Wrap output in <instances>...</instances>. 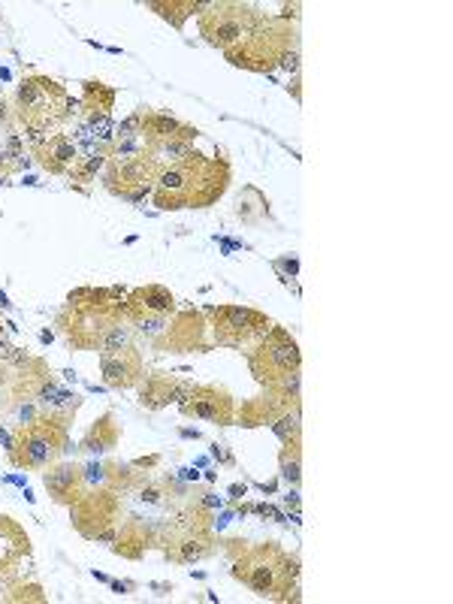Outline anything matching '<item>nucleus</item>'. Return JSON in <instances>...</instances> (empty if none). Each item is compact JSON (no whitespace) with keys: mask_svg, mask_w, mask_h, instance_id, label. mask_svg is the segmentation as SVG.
<instances>
[{"mask_svg":"<svg viewBox=\"0 0 453 604\" xmlns=\"http://www.w3.org/2000/svg\"><path fill=\"white\" fill-rule=\"evenodd\" d=\"M233 170L227 158H206L200 151H188V155L176 164H164L151 203L164 212L179 209H209L215 206L227 188H230Z\"/></svg>","mask_w":453,"mask_h":604,"instance_id":"1","label":"nucleus"},{"mask_svg":"<svg viewBox=\"0 0 453 604\" xmlns=\"http://www.w3.org/2000/svg\"><path fill=\"white\" fill-rule=\"evenodd\" d=\"M13 112H16V124L25 130V142L31 148H40L58 127L82 118V103L70 97L58 79L31 73L16 88Z\"/></svg>","mask_w":453,"mask_h":604,"instance_id":"2","label":"nucleus"},{"mask_svg":"<svg viewBox=\"0 0 453 604\" xmlns=\"http://www.w3.org/2000/svg\"><path fill=\"white\" fill-rule=\"evenodd\" d=\"M121 287H76L67 293V306L58 315V330L73 351H97L103 336L127 321Z\"/></svg>","mask_w":453,"mask_h":604,"instance_id":"3","label":"nucleus"},{"mask_svg":"<svg viewBox=\"0 0 453 604\" xmlns=\"http://www.w3.org/2000/svg\"><path fill=\"white\" fill-rule=\"evenodd\" d=\"M230 574L260 598H272V601L299 598V559L296 553H287L275 541L245 544L233 556Z\"/></svg>","mask_w":453,"mask_h":604,"instance_id":"4","label":"nucleus"},{"mask_svg":"<svg viewBox=\"0 0 453 604\" xmlns=\"http://www.w3.org/2000/svg\"><path fill=\"white\" fill-rule=\"evenodd\" d=\"M67 420L40 414L28 426H16L13 444L7 447V457L22 472H43L52 463H58L70 450V432Z\"/></svg>","mask_w":453,"mask_h":604,"instance_id":"5","label":"nucleus"},{"mask_svg":"<svg viewBox=\"0 0 453 604\" xmlns=\"http://www.w3.org/2000/svg\"><path fill=\"white\" fill-rule=\"evenodd\" d=\"M290 49H299L296 46V25L284 22L278 16L275 19L266 16L260 22V28L242 46L227 52V61L233 67H242V70H251V73H272V70H278L281 58Z\"/></svg>","mask_w":453,"mask_h":604,"instance_id":"6","label":"nucleus"},{"mask_svg":"<svg viewBox=\"0 0 453 604\" xmlns=\"http://www.w3.org/2000/svg\"><path fill=\"white\" fill-rule=\"evenodd\" d=\"M266 19V13H260L251 4H233V0H221V4H209L200 13V37L221 49L224 55L233 52L236 46H242Z\"/></svg>","mask_w":453,"mask_h":604,"instance_id":"7","label":"nucleus"},{"mask_svg":"<svg viewBox=\"0 0 453 604\" xmlns=\"http://www.w3.org/2000/svg\"><path fill=\"white\" fill-rule=\"evenodd\" d=\"M212 324V345L230 348V351H254L269 330L275 327L263 312L251 306H212L203 312Z\"/></svg>","mask_w":453,"mask_h":604,"instance_id":"8","label":"nucleus"},{"mask_svg":"<svg viewBox=\"0 0 453 604\" xmlns=\"http://www.w3.org/2000/svg\"><path fill=\"white\" fill-rule=\"evenodd\" d=\"M164 164L142 151L139 158H109L103 167V188L112 197H121L127 203H142L145 197L155 194V182L161 176Z\"/></svg>","mask_w":453,"mask_h":604,"instance_id":"9","label":"nucleus"},{"mask_svg":"<svg viewBox=\"0 0 453 604\" xmlns=\"http://www.w3.org/2000/svg\"><path fill=\"white\" fill-rule=\"evenodd\" d=\"M245 357H248V369H251V375H254V381L260 387H272L281 378H287V375L302 369L299 345L284 327H272L269 336L254 351H248Z\"/></svg>","mask_w":453,"mask_h":604,"instance_id":"10","label":"nucleus"},{"mask_svg":"<svg viewBox=\"0 0 453 604\" xmlns=\"http://www.w3.org/2000/svg\"><path fill=\"white\" fill-rule=\"evenodd\" d=\"M121 511H124L121 493L109 487H88L82 499L70 505V523L85 541H94L100 532L121 523Z\"/></svg>","mask_w":453,"mask_h":604,"instance_id":"11","label":"nucleus"},{"mask_svg":"<svg viewBox=\"0 0 453 604\" xmlns=\"http://www.w3.org/2000/svg\"><path fill=\"white\" fill-rule=\"evenodd\" d=\"M155 345L161 351H170V354H206L212 348L206 315L197 309H185V312L170 315L167 330L155 339Z\"/></svg>","mask_w":453,"mask_h":604,"instance_id":"12","label":"nucleus"},{"mask_svg":"<svg viewBox=\"0 0 453 604\" xmlns=\"http://www.w3.org/2000/svg\"><path fill=\"white\" fill-rule=\"evenodd\" d=\"M179 411L194 420H206L215 426L236 423V399L221 384H194V390L179 402Z\"/></svg>","mask_w":453,"mask_h":604,"instance_id":"13","label":"nucleus"},{"mask_svg":"<svg viewBox=\"0 0 453 604\" xmlns=\"http://www.w3.org/2000/svg\"><path fill=\"white\" fill-rule=\"evenodd\" d=\"M194 390V381L179 378L173 372H151L139 381V405L145 411H164L170 405H179Z\"/></svg>","mask_w":453,"mask_h":604,"instance_id":"14","label":"nucleus"},{"mask_svg":"<svg viewBox=\"0 0 453 604\" xmlns=\"http://www.w3.org/2000/svg\"><path fill=\"white\" fill-rule=\"evenodd\" d=\"M284 411H302V399H290L275 387H263L260 396L242 402V408H236V423H242L245 429L254 426H272Z\"/></svg>","mask_w":453,"mask_h":604,"instance_id":"15","label":"nucleus"},{"mask_svg":"<svg viewBox=\"0 0 453 604\" xmlns=\"http://www.w3.org/2000/svg\"><path fill=\"white\" fill-rule=\"evenodd\" d=\"M28 556H31V538L25 526H19L7 514H0V583L10 586L25 568Z\"/></svg>","mask_w":453,"mask_h":604,"instance_id":"16","label":"nucleus"},{"mask_svg":"<svg viewBox=\"0 0 453 604\" xmlns=\"http://www.w3.org/2000/svg\"><path fill=\"white\" fill-rule=\"evenodd\" d=\"M100 375H103V384L109 390H130L145 375L142 354L133 345L112 351V354H100Z\"/></svg>","mask_w":453,"mask_h":604,"instance_id":"17","label":"nucleus"},{"mask_svg":"<svg viewBox=\"0 0 453 604\" xmlns=\"http://www.w3.org/2000/svg\"><path fill=\"white\" fill-rule=\"evenodd\" d=\"M28 155L34 158L37 167H43L49 176H70V170L76 167L79 145L67 136V133H52L40 148H31Z\"/></svg>","mask_w":453,"mask_h":604,"instance_id":"18","label":"nucleus"},{"mask_svg":"<svg viewBox=\"0 0 453 604\" xmlns=\"http://www.w3.org/2000/svg\"><path fill=\"white\" fill-rule=\"evenodd\" d=\"M176 312H179L176 296L161 284H145V287H136L124 296V318H136V315L170 318Z\"/></svg>","mask_w":453,"mask_h":604,"instance_id":"19","label":"nucleus"},{"mask_svg":"<svg viewBox=\"0 0 453 604\" xmlns=\"http://www.w3.org/2000/svg\"><path fill=\"white\" fill-rule=\"evenodd\" d=\"M43 487H46L49 499L64 508L79 502L82 493L88 490V484L82 478V466H76V463H52L43 472Z\"/></svg>","mask_w":453,"mask_h":604,"instance_id":"20","label":"nucleus"},{"mask_svg":"<svg viewBox=\"0 0 453 604\" xmlns=\"http://www.w3.org/2000/svg\"><path fill=\"white\" fill-rule=\"evenodd\" d=\"M151 547H158V526H151L139 517H130L118 523V535L112 544V553L130 562H139Z\"/></svg>","mask_w":453,"mask_h":604,"instance_id":"21","label":"nucleus"},{"mask_svg":"<svg viewBox=\"0 0 453 604\" xmlns=\"http://www.w3.org/2000/svg\"><path fill=\"white\" fill-rule=\"evenodd\" d=\"M118 441H121V423H118L115 411H106V414L97 417V420L91 423V429L82 435L79 450H85V453H97V457H100V453L115 450Z\"/></svg>","mask_w":453,"mask_h":604,"instance_id":"22","label":"nucleus"},{"mask_svg":"<svg viewBox=\"0 0 453 604\" xmlns=\"http://www.w3.org/2000/svg\"><path fill=\"white\" fill-rule=\"evenodd\" d=\"M179 130H182V121L176 115L142 106V142H145V148L161 145L167 139H176Z\"/></svg>","mask_w":453,"mask_h":604,"instance_id":"23","label":"nucleus"},{"mask_svg":"<svg viewBox=\"0 0 453 604\" xmlns=\"http://www.w3.org/2000/svg\"><path fill=\"white\" fill-rule=\"evenodd\" d=\"M115 88L103 85L100 79H85L82 82V118L88 115H109L115 109Z\"/></svg>","mask_w":453,"mask_h":604,"instance_id":"24","label":"nucleus"},{"mask_svg":"<svg viewBox=\"0 0 453 604\" xmlns=\"http://www.w3.org/2000/svg\"><path fill=\"white\" fill-rule=\"evenodd\" d=\"M106 161H109V151H91V155H85V158H79L76 161V167L70 170V188L73 191H79V194H91V185L97 182V173L106 167Z\"/></svg>","mask_w":453,"mask_h":604,"instance_id":"25","label":"nucleus"},{"mask_svg":"<svg viewBox=\"0 0 453 604\" xmlns=\"http://www.w3.org/2000/svg\"><path fill=\"white\" fill-rule=\"evenodd\" d=\"M209 4H194V0H151L148 10H155L161 19H167L176 31L185 28V22L194 16V13H203Z\"/></svg>","mask_w":453,"mask_h":604,"instance_id":"26","label":"nucleus"},{"mask_svg":"<svg viewBox=\"0 0 453 604\" xmlns=\"http://www.w3.org/2000/svg\"><path fill=\"white\" fill-rule=\"evenodd\" d=\"M236 218L242 224H260L269 218V200L257 191V188H242L239 200H236Z\"/></svg>","mask_w":453,"mask_h":604,"instance_id":"27","label":"nucleus"},{"mask_svg":"<svg viewBox=\"0 0 453 604\" xmlns=\"http://www.w3.org/2000/svg\"><path fill=\"white\" fill-rule=\"evenodd\" d=\"M278 472H281V481L296 487L302 481V441H290L281 447L278 453Z\"/></svg>","mask_w":453,"mask_h":604,"instance_id":"28","label":"nucleus"},{"mask_svg":"<svg viewBox=\"0 0 453 604\" xmlns=\"http://www.w3.org/2000/svg\"><path fill=\"white\" fill-rule=\"evenodd\" d=\"M299 414L302 411H284L269 429L281 438V444H290V441H302V423H299Z\"/></svg>","mask_w":453,"mask_h":604,"instance_id":"29","label":"nucleus"},{"mask_svg":"<svg viewBox=\"0 0 453 604\" xmlns=\"http://www.w3.org/2000/svg\"><path fill=\"white\" fill-rule=\"evenodd\" d=\"M127 345H133V327H130L127 321H121V324H115V327L103 336L97 354H112V351H121V348H127Z\"/></svg>","mask_w":453,"mask_h":604,"instance_id":"30","label":"nucleus"},{"mask_svg":"<svg viewBox=\"0 0 453 604\" xmlns=\"http://www.w3.org/2000/svg\"><path fill=\"white\" fill-rule=\"evenodd\" d=\"M136 136H142V106L115 127V139H136Z\"/></svg>","mask_w":453,"mask_h":604,"instance_id":"31","label":"nucleus"},{"mask_svg":"<svg viewBox=\"0 0 453 604\" xmlns=\"http://www.w3.org/2000/svg\"><path fill=\"white\" fill-rule=\"evenodd\" d=\"M10 601H46V595L37 583H10Z\"/></svg>","mask_w":453,"mask_h":604,"instance_id":"32","label":"nucleus"},{"mask_svg":"<svg viewBox=\"0 0 453 604\" xmlns=\"http://www.w3.org/2000/svg\"><path fill=\"white\" fill-rule=\"evenodd\" d=\"M82 478L88 487H106V463H88L82 466Z\"/></svg>","mask_w":453,"mask_h":604,"instance_id":"33","label":"nucleus"},{"mask_svg":"<svg viewBox=\"0 0 453 604\" xmlns=\"http://www.w3.org/2000/svg\"><path fill=\"white\" fill-rule=\"evenodd\" d=\"M209 453H212V460L218 463V466H227V469H236V457H233V453H230V447L227 444H212L209 447Z\"/></svg>","mask_w":453,"mask_h":604,"instance_id":"34","label":"nucleus"},{"mask_svg":"<svg viewBox=\"0 0 453 604\" xmlns=\"http://www.w3.org/2000/svg\"><path fill=\"white\" fill-rule=\"evenodd\" d=\"M251 511L254 514H260V517H272V520H281V514L272 508V505H251Z\"/></svg>","mask_w":453,"mask_h":604,"instance_id":"35","label":"nucleus"},{"mask_svg":"<svg viewBox=\"0 0 453 604\" xmlns=\"http://www.w3.org/2000/svg\"><path fill=\"white\" fill-rule=\"evenodd\" d=\"M245 493H248V487H245V484H233V487H230V502H239Z\"/></svg>","mask_w":453,"mask_h":604,"instance_id":"36","label":"nucleus"},{"mask_svg":"<svg viewBox=\"0 0 453 604\" xmlns=\"http://www.w3.org/2000/svg\"><path fill=\"white\" fill-rule=\"evenodd\" d=\"M109 586H112V592H118V595H124V592H130L133 589V583H121V580H109Z\"/></svg>","mask_w":453,"mask_h":604,"instance_id":"37","label":"nucleus"},{"mask_svg":"<svg viewBox=\"0 0 453 604\" xmlns=\"http://www.w3.org/2000/svg\"><path fill=\"white\" fill-rule=\"evenodd\" d=\"M287 88H290V91H293V100H296V103H299V100H302V91H299V73H296V76H293V82H290V85H287Z\"/></svg>","mask_w":453,"mask_h":604,"instance_id":"38","label":"nucleus"},{"mask_svg":"<svg viewBox=\"0 0 453 604\" xmlns=\"http://www.w3.org/2000/svg\"><path fill=\"white\" fill-rule=\"evenodd\" d=\"M275 266L284 269V272H290V275H296V260H278Z\"/></svg>","mask_w":453,"mask_h":604,"instance_id":"39","label":"nucleus"},{"mask_svg":"<svg viewBox=\"0 0 453 604\" xmlns=\"http://www.w3.org/2000/svg\"><path fill=\"white\" fill-rule=\"evenodd\" d=\"M182 435H185V438H194V441L200 438V432H197V429H182Z\"/></svg>","mask_w":453,"mask_h":604,"instance_id":"40","label":"nucleus"},{"mask_svg":"<svg viewBox=\"0 0 453 604\" xmlns=\"http://www.w3.org/2000/svg\"><path fill=\"white\" fill-rule=\"evenodd\" d=\"M0 309H10V302H7V296L0 293Z\"/></svg>","mask_w":453,"mask_h":604,"instance_id":"41","label":"nucleus"},{"mask_svg":"<svg viewBox=\"0 0 453 604\" xmlns=\"http://www.w3.org/2000/svg\"><path fill=\"white\" fill-rule=\"evenodd\" d=\"M0 185H10V182H7V179H4V176H0Z\"/></svg>","mask_w":453,"mask_h":604,"instance_id":"42","label":"nucleus"},{"mask_svg":"<svg viewBox=\"0 0 453 604\" xmlns=\"http://www.w3.org/2000/svg\"><path fill=\"white\" fill-rule=\"evenodd\" d=\"M0 97H4V91H0Z\"/></svg>","mask_w":453,"mask_h":604,"instance_id":"43","label":"nucleus"}]
</instances>
